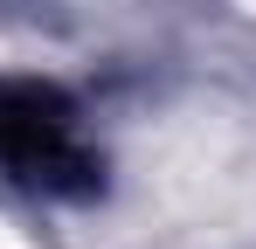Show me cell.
Instances as JSON below:
<instances>
[{
	"instance_id": "obj_1",
	"label": "cell",
	"mask_w": 256,
	"mask_h": 249,
	"mask_svg": "<svg viewBox=\"0 0 256 249\" xmlns=\"http://www.w3.org/2000/svg\"><path fill=\"white\" fill-rule=\"evenodd\" d=\"M0 166L42 194H97V152L76 138V111L56 83L0 76Z\"/></svg>"
}]
</instances>
